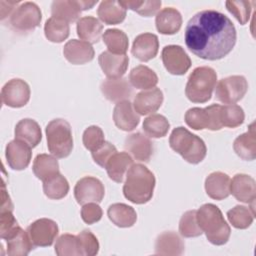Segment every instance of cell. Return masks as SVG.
Wrapping results in <instances>:
<instances>
[{"label":"cell","instance_id":"1","mask_svg":"<svg viewBox=\"0 0 256 256\" xmlns=\"http://www.w3.org/2000/svg\"><path fill=\"white\" fill-rule=\"evenodd\" d=\"M187 48L205 60H219L228 55L237 40L233 22L216 10H203L188 21L185 34Z\"/></svg>","mask_w":256,"mask_h":256},{"label":"cell","instance_id":"2","mask_svg":"<svg viewBox=\"0 0 256 256\" xmlns=\"http://www.w3.org/2000/svg\"><path fill=\"white\" fill-rule=\"evenodd\" d=\"M154 174L143 164H132L126 173L123 194L134 204H144L151 200L155 188Z\"/></svg>","mask_w":256,"mask_h":256},{"label":"cell","instance_id":"3","mask_svg":"<svg viewBox=\"0 0 256 256\" xmlns=\"http://www.w3.org/2000/svg\"><path fill=\"white\" fill-rule=\"evenodd\" d=\"M199 227L206 234L208 241L214 245H224L228 242L231 229L221 210L214 204L207 203L196 210Z\"/></svg>","mask_w":256,"mask_h":256},{"label":"cell","instance_id":"4","mask_svg":"<svg viewBox=\"0 0 256 256\" xmlns=\"http://www.w3.org/2000/svg\"><path fill=\"white\" fill-rule=\"evenodd\" d=\"M169 145L172 150L191 164L200 163L207 153L204 141L182 126L173 129L169 137Z\"/></svg>","mask_w":256,"mask_h":256},{"label":"cell","instance_id":"5","mask_svg":"<svg viewBox=\"0 0 256 256\" xmlns=\"http://www.w3.org/2000/svg\"><path fill=\"white\" fill-rule=\"evenodd\" d=\"M216 82L217 73L213 68L209 66L197 67L188 77L185 94L193 103H205L211 99Z\"/></svg>","mask_w":256,"mask_h":256},{"label":"cell","instance_id":"6","mask_svg":"<svg viewBox=\"0 0 256 256\" xmlns=\"http://www.w3.org/2000/svg\"><path fill=\"white\" fill-rule=\"evenodd\" d=\"M47 147L56 158H65L73 149V137L70 124L61 118L51 120L46 126Z\"/></svg>","mask_w":256,"mask_h":256},{"label":"cell","instance_id":"7","mask_svg":"<svg viewBox=\"0 0 256 256\" xmlns=\"http://www.w3.org/2000/svg\"><path fill=\"white\" fill-rule=\"evenodd\" d=\"M220 107L219 104H212L205 108H190L185 113L184 120L194 130H220L223 127L220 121Z\"/></svg>","mask_w":256,"mask_h":256},{"label":"cell","instance_id":"8","mask_svg":"<svg viewBox=\"0 0 256 256\" xmlns=\"http://www.w3.org/2000/svg\"><path fill=\"white\" fill-rule=\"evenodd\" d=\"M215 97L224 104H235L248 90V82L242 75H232L219 80L215 86Z\"/></svg>","mask_w":256,"mask_h":256},{"label":"cell","instance_id":"9","mask_svg":"<svg viewBox=\"0 0 256 256\" xmlns=\"http://www.w3.org/2000/svg\"><path fill=\"white\" fill-rule=\"evenodd\" d=\"M42 13L39 6L34 2H24L20 4L10 16V25L15 31L29 32L39 26Z\"/></svg>","mask_w":256,"mask_h":256},{"label":"cell","instance_id":"10","mask_svg":"<svg viewBox=\"0 0 256 256\" xmlns=\"http://www.w3.org/2000/svg\"><path fill=\"white\" fill-rule=\"evenodd\" d=\"M30 99V87L24 80L14 78L9 80L1 89V101L12 108L25 106Z\"/></svg>","mask_w":256,"mask_h":256},{"label":"cell","instance_id":"11","mask_svg":"<svg viewBox=\"0 0 256 256\" xmlns=\"http://www.w3.org/2000/svg\"><path fill=\"white\" fill-rule=\"evenodd\" d=\"M96 3L97 0H56L51 4V14L52 17L62 19L67 23H73L80 19V15L83 10L91 9Z\"/></svg>","mask_w":256,"mask_h":256},{"label":"cell","instance_id":"12","mask_svg":"<svg viewBox=\"0 0 256 256\" xmlns=\"http://www.w3.org/2000/svg\"><path fill=\"white\" fill-rule=\"evenodd\" d=\"M105 194L103 183L96 177L85 176L77 181L74 187V197L78 204L102 201Z\"/></svg>","mask_w":256,"mask_h":256},{"label":"cell","instance_id":"13","mask_svg":"<svg viewBox=\"0 0 256 256\" xmlns=\"http://www.w3.org/2000/svg\"><path fill=\"white\" fill-rule=\"evenodd\" d=\"M26 231L34 246L47 247L53 244L59 229L57 223L52 219L40 218L32 222Z\"/></svg>","mask_w":256,"mask_h":256},{"label":"cell","instance_id":"14","mask_svg":"<svg viewBox=\"0 0 256 256\" xmlns=\"http://www.w3.org/2000/svg\"><path fill=\"white\" fill-rule=\"evenodd\" d=\"M166 70L173 75H184L191 67V59L179 45H167L161 52Z\"/></svg>","mask_w":256,"mask_h":256},{"label":"cell","instance_id":"15","mask_svg":"<svg viewBox=\"0 0 256 256\" xmlns=\"http://www.w3.org/2000/svg\"><path fill=\"white\" fill-rule=\"evenodd\" d=\"M230 194L240 202L251 204L250 208L254 209V201L256 199V183L254 178L243 173L234 175L230 181Z\"/></svg>","mask_w":256,"mask_h":256},{"label":"cell","instance_id":"16","mask_svg":"<svg viewBox=\"0 0 256 256\" xmlns=\"http://www.w3.org/2000/svg\"><path fill=\"white\" fill-rule=\"evenodd\" d=\"M5 157L12 169L23 170L30 164L32 158L31 147L21 140L14 139L6 145Z\"/></svg>","mask_w":256,"mask_h":256},{"label":"cell","instance_id":"17","mask_svg":"<svg viewBox=\"0 0 256 256\" xmlns=\"http://www.w3.org/2000/svg\"><path fill=\"white\" fill-rule=\"evenodd\" d=\"M124 147L135 160L140 162H148L153 155V142L140 132L128 135L125 138Z\"/></svg>","mask_w":256,"mask_h":256},{"label":"cell","instance_id":"18","mask_svg":"<svg viewBox=\"0 0 256 256\" xmlns=\"http://www.w3.org/2000/svg\"><path fill=\"white\" fill-rule=\"evenodd\" d=\"M98 62L108 79H116L125 74L129 64V57L126 54L118 55L104 51L99 55Z\"/></svg>","mask_w":256,"mask_h":256},{"label":"cell","instance_id":"19","mask_svg":"<svg viewBox=\"0 0 256 256\" xmlns=\"http://www.w3.org/2000/svg\"><path fill=\"white\" fill-rule=\"evenodd\" d=\"M163 93L157 88L143 90L136 94L133 101L134 110L140 115H148L156 112L163 103Z\"/></svg>","mask_w":256,"mask_h":256},{"label":"cell","instance_id":"20","mask_svg":"<svg viewBox=\"0 0 256 256\" xmlns=\"http://www.w3.org/2000/svg\"><path fill=\"white\" fill-rule=\"evenodd\" d=\"M64 57L74 65H82L93 60L95 52L92 45L83 40L71 39L63 47Z\"/></svg>","mask_w":256,"mask_h":256},{"label":"cell","instance_id":"21","mask_svg":"<svg viewBox=\"0 0 256 256\" xmlns=\"http://www.w3.org/2000/svg\"><path fill=\"white\" fill-rule=\"evenodd\" d=\"M103 96L111 102H121L129 100L133 95V89L125 78L106 79L100 85Z\"/></svg>","mask_w":256,"mask_h":256},{"label":"cell","instance_id":"22","mask_svg":"<svg viewBox=\"0 0 256 256\" xmlns=\"http://www.w3.org/2000/svg\"><path fill=\"white\" fill-rule=\"evenodd\" d=\"M158 49V37L153 33H142L134 39L131 53L138 60L147 62L157 55Z\"/></svg>","mask_w":256,"mask_h":256},{"label":"cell","instance_id":"23","mask_svg":"<svg viewBox=\"0 0 256 256\" xmlns=\"http://www.w3.org/2000/svg\"><path fill=\"white\" fill-rule=\"evenodd\" d=\"M113 121L120 130L132 131L138 126L140 117L133 109L132 103L129 100H124L115 105L113 109Z\"/></svg>","mask_w":256,"mask_h":256},{"label":"cell","instance_id":"24","mask_svg":"<svg viewBox=\"0 0 256 256\" xmlns=\"http://www.w3.org/2000/svg\"><path fill=\"white\" fill-rule=\"evenodd\" d=\"M230 177L221 171L210 173L205 179L207 195L215 200H223L230 195Z\"/></svg>","mask_w":256,"mask_h":256},{"label":"cell","instance_id":"25","mask_svg":"<svg viewBox=\"0 0 256 256\" xmlns=\"http://www.w3.org/2000/svg\"><path fill=\"white\" fill-rule=\"evenodd\" d=\"M185 246L180 236L173 231H166L158 235L155 241V254L178 256L184 253Z\"/></svg>","mask_w":256,"mask_h":256},{"label":"cell","instance_id":"26","mask_svg":"<svg viewBox=\"0 0 256 256\" xmlns=\"http://www.w3.org/2000/svg\"><path fill=\"white\" fill-rule=\"evenodd\" d=\"M155 24L159 33L173 35L181 28L182 16L176 8L165 7L156 14Z\"/></svg>","mask_w":256,"mask_h":256},{"label":"cell","instance_id":"27","mask_svg":"<svg viewBox=\"0 0 256 256\" xmlns=\"http://www.w3.org/2000/svg\"><path fill=\"white\" fill-rule=\"evenodd\" d=\"M233 149L243 160L252 161L256 158V133L254 122L249 125L247 132L239 135L234 140Z\"/></svg>","mask_w":256,"mask_h":256},{"label":"cell","instance_id":"28","mask_svg":"<svg viewBox=\"0 0 256 256\" xmlns=\"http://www.w3.org/2000/svg\"><path fill=\"white\" fill-rule=\"evenodd\" d=\"M133 159L127 152L114 153L105 165V169L109 178L117 183L123 182L124 176L128 169L132 166Z\"/></svg>","mask_w":256,"mask_h":256},{"label":"cell","instance_id":"29","mask_svg":"<svg viewBox=\"0 0 256 256\" xmlns=\"http://www.w3.org/2000/svg\"><path fill=\"white\" fill-rule=\"evenodd\" d=\"M15 139L27 143L31 148L36 147L41 139L42 132L39 124L30 118L20 120L15 126Z\"/></svg>","mask_w":256,"mask_h":256},{"label":"cell","instance_id":"30","mask_svg":"<svg viewBox=\"0 0 256 256\" xmlns=\"http://www.w3.org/2000/svg\"><path fill=\"white\" fill-rule=\"evenodd\" d=\"M77 35L79 38L90 44L97 43L102 35L103 25L93 16H84L77 21Z\"/></svg>","mask_w":256,"mask_h":256},{"label":"cell","instance_id":"31","mask_svg":"<svg viewBox=\"0 0 256 256\" xmlns=\"http://www.w3.org/2000/svg\"><path fill=\"white\" fill-rule=\"evenodd\" d=\"M107 215L110 221L120 228H128L135 224L137 214L133 207L124 203H114L109 206Z\"/></svg>","mask_w":256,"mask_h":256},{"label":"cell","instance_id":"32","mask_svg":"<svg viewBox=\"0 0 256 256\" xmlns=\"http://www.w3.org/2000/svg\"><path fill=\"white\" fill-rule=\"evenodd\" d=\"M99 19L107 25H116L124 21L126 17V9L114 0H104L99 4L97 9Z\"/></svg>","mask_w":256,"mask_h":256},{"label":"cell","instance_id":"33","mask_svg":"<svg viewBox=\"0 0 256 256\" xmlns=\"http://www.w3.org/2000/svg\"><path fill=\"white\" fill-rule=\"evenodd\" d=\"M32 170L34 175L41 181H46L50 177L60 173L59 163L55 156L49 154H38L34 159Z\"/></svg>","mask_w":256,"mask_h":256},{"label":"cell","instance_id":"34","mask_svg":"<svg viewBox=\"0 0 256 256\" xmlns=\"http://www.w3.org/2000/svg\"><path fill=\"white\" fill-rule=\"evenodd\" d=\"M129 81L131 85L137 89L148 90L157 85L158 76L148 66L138 65L130 71Z\"/></svg>","mask_w":256,"mask_h":256},{"label":"cell","instance_id":"35","mask_svg":"<svg viewBox=\"0 0 256 256\" xmlns=\"http://www.w3.org/2000/svg\"><path fill=\"white\" fill-rule=\"evenodd\" d=\"M7 242V254L9 256H25L34 248L27 231L22 228L11 238L6 240Z\"/></svg>","mask_w":256,"mask_h":256},{"label":"cell","instance_id":"36","mask_svg":"<svg viewBox=\"0 0 256 256\" xmlns=\"http://www.w3.org/2000/svg\"><path fill=\"white\" fill-rule=\"evenodd\" d=\"M102 38L109 52L118 55L126 54L129 46V41L127 35L122 30L116 28L107 29L104 32Z\"/></svg>","mask_w":256,"mask_h":256},{"label":"cell","instance_id":"37","mask_svg":"<svg viewBox=\"0 0 256 256\" xmlns=\"http://www.w3.org/2000/svg\"><path fill=\"white\" fill-rule=\"evenodd\" d=\"M44 33L45 37L49 41L54 43H61L69 36V23L56 17H50L45 22Z\"/></svg>","mask_w":256,"mask_h":256},{"label":"cell","instance_id":"38","mask_svg":"<svg viewBox=\"0 0 256 256\" xmlns=\"http://www.w3.org/2000/svg\"><path fill=\"white\" fill-rule=\"evenodd\" d=\"M143 130L150 138H162L167 135L170 123L167 118L161 114H151L143 121Z\"/></svg>","mask_w":256,"mask_h":256},{"label":"cell","instance_id":"39","mask_svg":"<svg viewBox=\"0 0 256 256\" xmlns=\"http://www.w3.org/2000/svg\"><path fill=\"white\" fill-rule=\"evenodd\" d=\"M43 191L48 198L59 200L68 194L69 183L62 174L58 173L43 182Z\"/></svg>","mask_w":256,"mask_h":256},{"label":"cell","instance_id":"40","mask_svg":"<svg viewBox=\"0 0 256 256\" xmlns=\"http://www.w3.org/2000/svg\"><path fill=\"white\" fill-rule=\"evenodd\" d=\"M255 217V212L249 207L236 205L227 212V218L230 224L237 229L248 228Z\"/></svg>","mask_w":256,"mask_h":256},{"label":"cell","instance_id":"41","mask_svg":"<svg viewBox=\"0 0 256 256\" xmlns=\"http://www.w3.org/2000/svg\"><path fill=\"white\" fill-rule=\"evenodd\" d=\"M245 114L239 105L227 104L220 107V121L223 127L236 128L243 124Z\"/></svg>","mask_w":256,"mask_h":256},{"label":"cell","instance_id":"42","mask_svg":"<svg viewBox=\"0 0 256 256\" xmlns=\"http://www.w3.org/2000/svg\"><path fill=\"white\" fill-rule=\"evenodd\" d=\"M55 253L58 256H81L77 235L62 234L56 240Z\"/></svg>","mask_w":256,"mask_h":256},{"label":"cell","instance_id":"43","mask_svg":"<svg viewBox=\"0 0 256 256\" xmlns=\"http://www.w3.org/2000/svg\"><path fill=\"white\" fill-rule=\"evenodd\" d=\"M119 3L127 10H133L137 12L139 15L144 16V17H151L155 15L161 5V1L153 0V1H139V0H124V1H119Z\"/></svg>","mask_w":256,"mask_h":256},{"label":"cell","instance_id":"44","mask_svg":"<svg viewBox=\"0 0 256 256\" xmlns=\"http://www.w3.org/2000/svg\"><path fill=\"white\" fill-rule=\"evenodd\" d=\"M179 232L186 238L198 237L203 233L197 222L196 210H189L182 215L179 221Z\"/></svg>","mask_w":256,"mask_h":256},{"label":"cell","instance_id":"45","mask_svg":"<svg viewBox=\"0 0 256 256\" xmlns=\"http://www.w3.org/2000/svg\"><path fill=\"white\" fill-rule=\"evenodd\" d=\"M253 1H226L225 5L227 10L234 15L241 25L246 24L249 21Z\"/></svg>","mask_w":256,"mask_h":256},{"label":"cell","instance_id":"46","mask_svg":"<svg viewBox=\"0 0 256 256\" xmlns=\"http://www.w3.org/2000/svg\"><path fill=\"white\" fill-rule=\"evenodd\" d=\"M83 144L86 149L93 152L99 149L105 142L104 132L99 126L92 125L86 128L82 136Z\"/></svg>","mask_w":256,"mask_h":256},{"label":"cell","instance_id":"47","mask_svg":"<svg viewBox=\"0 0 256 256\" xmlns=\"http://www.w3.org/2000/svg\"><path fill=\"white\" fill-rule=\"evenodd\" d=\"M12 212V210L0 211V237L4 240L11 238L21 229Z\"/></svg>","mask_w":256,"mask_h":256},{"label":"cell","instance_id":"48","mask_svg":"<svg viewBox=\"0 0 256 256\" xmlns=\"http://www.w3.org/2000/svg\"><path fill=\"white\" fill-rule=\"evenodd\" d=\"M81 256H94L99 251V242L90 230H83L78 235Z\"/></svg>","mask_w":256,"mask_h":256},{"label":"cell","instance_id":"49","mask_svg":"<svg viewBox=\"0 0 256 256\" xmlns=\"http://www.w3.org/2000/svg\"><path fill=\"white\" fill-rule=\"evenodd\" d=\"M103 215V211L101 207L95 203L90 202L86 203L81 208V218L87 224H94L98 222Z\"/></svg>","mask_w":256,"mask_h":256},{"label":"cell","instance_id":"50","mask_svg":"<svg viewBox=\"0 0 256 256\" xmlns=\"http://www.w3.org/2000/svg\"><path fill=\"white\" fill-rule=\"evenodd\" d=\"M116 152H117L116 147L110 142L105 141L104 144L99 149L92 152V158L96 164L105 168V165L109 160V158Z\"/></svg>","mask_w":256,"mask_h":256},{"label":"cell","instance_id":"51","mask_svg":"<svg viewBox=\"0 0 256 256\" xmlns=\"http://www.w3.org/2000/svg\"><path fill=\"white\" fill-rule=\"evenodd\" d=\"M5 210L13 211V204H12L9 194L7 193V191L5 189V184L3 182L2 189H1V211H5Z\"/></svg>","mask_w":256,"mask_h":256},{"label":"cell","instance_id":"52","mask_svg":"<svg viewBox=\"0 0 256 256\" xmlns=\"http://www.w3.org/2000/svg\"><path fill=\"white\" fill-rule=\"evenodd\" d=\"M19 4V1L16 2H7V1H0V12H1V19L3 20L7 15L10 14V12L15 8H17Z\"/></svg>","mask_w":256,"mask_h":256}]
</instances>
